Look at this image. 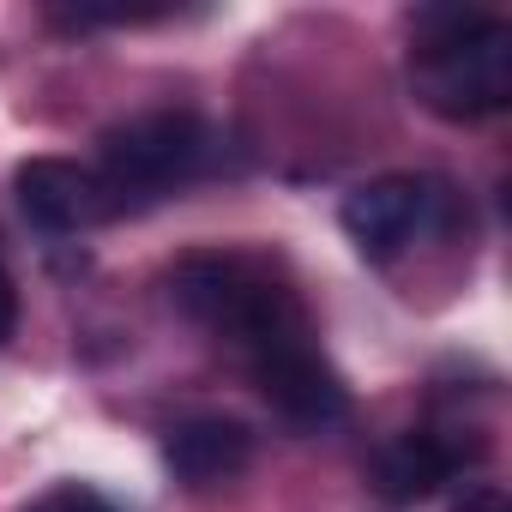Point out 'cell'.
Returning a JSON list of instances; mask_svg holds the SVG:
<instances>
[{"instance_id": "cell-6", "label": "cell", "mask_w": 512, "mask_h": 512, "mask_svg": "<svg viewBox=\"0 0 512 512\" xmlns=\"http://www.w3.org/2000/svg\"><path fill=\"white\" fill-rule=\"evenodd\" d=\"M13 193H19L25 217L37 229H49V235H79V229H97V223L121 217L109 187H103V175L73 163V157H31V163H19Z\"/></svg>"}, {"instance_id": "cell-7", "label": "cell", "mask_w": 512, "mask_h": 512, "mask_svg": "<svg viewBox=\"0 0 512 512\" xmlns=\"http://www.w3.org/2000/svg\"><path fill=\"white\" fill-rule=\"evenodd\" d=\"M458 470H464V446H458V440H446L440 428H410V434H392V440L368 458V488H374L386 506H422V500H434Z\"/></svg>"}, {"instance_id": "cell-2", "label": "cell", "mask_w": 512, "mask_h": 512, "mask_svg": "<svg viewBox=\"0 0 512 512\" xmlns=\"http://www.w3.org/2000/svg\"><path fill=\"white\" fill-rule=\"evenodd\" d=\"M169 302L193 326H205V332L229 338L235 350H247V362L314 332L296 290L278 284L260 260H247V253H187V260H175Z\"/></svg>"}, {"instance_id": "cell-4", "label": "cell", "mask_w": 512, "mask_h": 512, "mask_svg": "<svg viewBox=\"0 0 512 512\" xmlns=\"http://www.w3.org/2000/svg\"><path fill=\"white\" fill-rule=\"evenodd\" d=\"M338 217H344V235L362 247V260L386 266L398 253H410L416 241L452 229L458 193L434 175H380V181H362Z\"/></svg>"}, {"instance_id": "cell-8", "label": "cell", "mask_w": 512, "mask_h": 512, "mask_svg": "<svg viewBox=\"0 0 512 512\" xmlns=\"http://www.w3.org/2000/svg\"><path fill=\"white\" fill-rule=\"evenodd\" d=\"M163 458H169L175 482L217 488V482H229V476H241L253 464V434L235 416H187V422L169 428Z\"/></svg>"}, {"instance_id": "cell-5", "label": "cell", "mask_w": 512, "mask_h": 512, "mask_svg": "<svg viewBox=\"0 0 512 512\" xmlns=\"http://www.w3.org/2000/svg\"><path fill=\"white\" fill-rule=\"evenodd\" d=\"M253 380H260L266 404H272L290 428L320 434V428H338V422L350 416V386H344V374L320 356L314 332H308V338H290V344H278V350H266V356H253Z\"/></svg>"}, {"instance_id": "cell-9", "label": "cell", "mask_w": 512, "mask_h": 512, "mask_svg": "<svg viewBox=\"0 0 512 512\" xmlns=\"http://www.w3.org/2000/svg\"><path fill=\"white\" fill-rule=\"evenodd\" d=\"M25 512H115L97 488H79V482H67V488H49L43 500H31Z\"/></svg>"}, {"instance_id": "cell-1", "label": "cell", "mask_w": 512, "mask_h": 512, "mask_svg": "<svg viewBox=\"0 0 512 512\" xmlns=\"http://www.w3.org/2000/svg\"><path fill=\"white\" fill-rule=\"evenodd\" d=\"M410 31V91L428 115L482 121L512 103V25L476 7H422Z\"/></svg>"}, {"instance_id": "cell-11", "label": "cell", "mask_w": 512, "mask_h": 512, "mask_svg": "<svg viewBox=\"0 0 512 512\" xmlns=\"http://www.w3.org/2000/svg\"><path fill=\"white\" fill-rule=\"evenodd\" d=\"M458 512H506V500H500V488H470L458 500Z\"/></svg>"}, {"instance_id": "cell-3", "label": "cell", "mask_w": 512, "mask_h": 512, "mask_svg": "<svg viewBox=\"0 0 512 512\" xmlns=\"http://www.w3.org/2000/svg\"><path fill=\"white\" fill-rule=\"evenodd\" d=\"M211 163H217V133L187 109H163V115H139V121L115 127L103 139L97 175H103L115 211H133V205H157V199L181 193Z\"/></svg>"}, {"instance_id": "cell-10", "label": "cell", "mask_w": 512, "mask_h": 512, "mask_svg": "<svg viewBox=\"0 0 512 512\" xmlns=\"http://www.w3.org/2000/svg\"><path fill=\"white\" fill-rule=\"evenodd\" d=\"M13 326H19V290H13L7 272H0V344L13 338Z\"/></svg>"}]
</instances>
